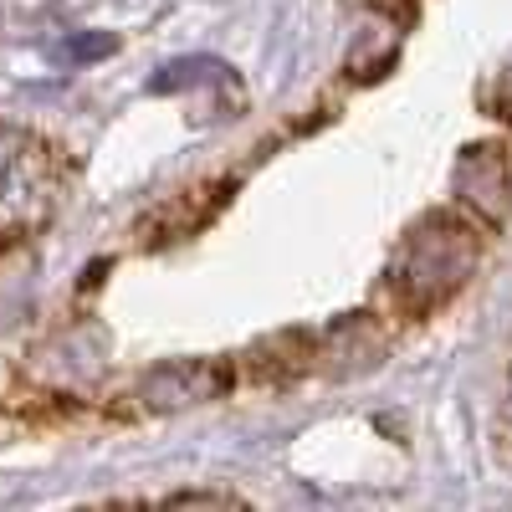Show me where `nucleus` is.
I'll list each match as a JSON object with an SVG mask.
<instances>
[{
  "label": "nucleus",
  "mask_w": 512,
  "mask_h": 512,
  "mask_svg": "<svg viewBox=\"0 0 512 512\" xmlns=\"http://www.w3.org/2000/svg\"><path fill=\"white\" fill-rule=\"evenodd\" d=\"M482 231L487 226L472 210H431V216H420L405 231L395 262H390V277H384L400 313L425 318V313L446 308L482 262Z\"/></svg>",
  "instance_id": "obj_1"
},
{
  "label": "nucleus",
  "mask_w": 512,
  "mask_h": 512,
  "mask_svg": "<svg viewBox=\"0 0 512 512\" xmlns=\"http://www.w3.org/2000/svg\"><path fill=\"white\" fill-rule=\"evenodd\" d=\"M62 200V164L52 144L0 123V251L36 236Z\"/></svg>",
  "instance_id": "obj_2"
},
{
  "label": "nucleus",
  "mask_w": 512,
  "mask_h": 512,
  "mask_svg": "<svg viewBox=\"0 0 512 512\" xmlns=\"http://www.w3.org/2000/svg\"><path fill=\"white\" fill-rule=\"evenodd\" d=\"M456 205L472 210L487 231H502L512 221V159L497 144H466L451 164Z\"/></svg>",
  "instance_id": "obj_3"
},
{
  "label": "nucleus",
  "mask_w": 512,
  "mask_h": 512,
  "mask_svg": "<svg viewBox=\"0 0 512 512\" xmlns=\"http://www.w3.org/2000/svg\"><path fill=\"white\" fill-rule=\"evenodd\" d=\"M236 364L231 359H164L139 374V405L144 410H190L205 400L231 395Z\"/></svg>",
  "instance_id": "obj_4"
},
{
  "label": "nucleus",
  "mask_w": 512,
  "mask_h": 512,
  "mask_svg": "<svg viewBox=\"0 0 512 512\" xmlns=\"http://www.w3.org/2000/svg\"><path fill=\"white\" fill-rule=\"evenodd\" d=\"M164 507H246V502L236 492H200V487H190V492L164 497Z\"/></svg>",
  "instance_id": "obj_5"
},
{
  "label": "nucleus",
  "mask_w": 512,
  "mask_h": 512,
  "mask_svg": "<svg viewBox=\"0 0 512 512\" xmlns=\"http://www.w3.org/2000/svg\"><path fill=\"white\" fill-rule=\"evenodd\" d=\"M487 113H492V118H502V123L512 128V67L492 82V93H487Z\"/></svg>",
  "instance_id": "obj_6"
},
{
  "label": "nucleus",
  "mask_w": 512,
  "mask_h": 512,
  "mask_svg": "<svg viewBox=\"0 0 512 512\" xmlns=\"http://www.w3.org/2000/svg\"><path fill=\"white\" fill-rule=\"evenodd\" d=\"M502 425L512 431V374H507V390H502Z\"/></svg>",
  "instance_id": "obj_7"
}]
</instances>
